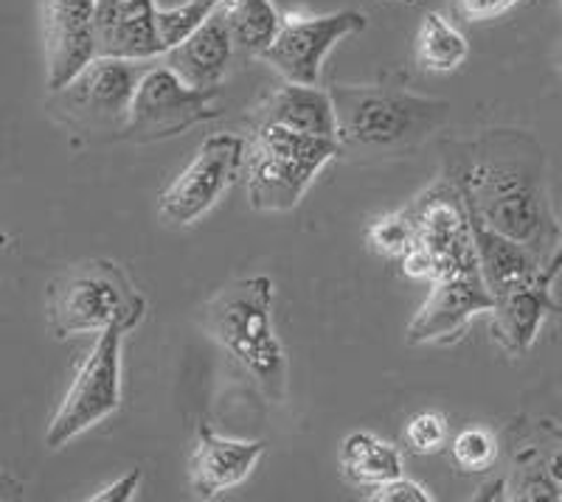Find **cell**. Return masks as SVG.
<instances>
[{"mask_svg": "<svg viewBox=\"0 0 562 502\" xmlns=\"http://www.w3.org/2000/svg\"><path fill=\"white\" fill-rule=\"evenodd\" d=\"M445 178L467 208L490 228L535 250L549 267L560 248L562 223L549 203L546 152L526 129H486L445 147Z\"/></svg>", "mask_w": 562, "mask_h": 502, "instance_id": "6da1fadb", "label": "cell"}, {"mask_svg": "<svg viewBox=\"0 0 562 502\" xmlns=\"http://www.w3.org/2000/svg\"><path fill=\"white\" fill-rule=\"evenodd\" d=\"M340 155L389 160L416 152L448 122L450 104L403 84H335Z\"/></svg>", "mask_w": 562, "mask_h": 502, "instance_id": "7a4b0ae2", "label": "cell"}, {"mask_svg": "<svg viewBox=\"0 0 562 502\" xmlns=\"http://www.w3.org/2000/svg\"><path fill=\"white\" fill-rule=\"evenodd\" d=\"M203 326L220 349L228 351L270 401L290 390L288 351L273 329V281L250 275L220 286L203 306Z\"/></svg>", "mask_w": 562, "mask_h": 502, "instance_id": "3957f363", "label": "cell"}, {"mask_svg": "<svg viewBox=\"0 0 562 502\" xmlns=\"http://www.w3.org/2000/svg\"><path fill=\"white\" fill-rule=\"evenodd\" d=\"M250 129L254 133L245 149V191L248 205L259 214L295 208L321 169L340 155L335 138H318L273 124Z\"/></svg>", "mask_w": 562, "mask_h": 502, "instance_id": "277c9868", "label": "cell"}, {"mask_svg": "<svg viewBox=\"0 0 562 502\" xmlns=\"http://www.w3.org/2000/svg\"><path fill=\"white\" fill-rule=\"evenodd\" d=\"M147 315V298L119 264L90 259L65 270L48 286V329L54 338L102 334L115 323L138 326Z\"/></svg>", "mask_w": 562, "mask_h": 502, "instance_id": "5b68a950", "label": "cell"}, {"mask_svg": "<svg viewBox=\"0 0 562 502\" xmlns=\"http://www.w3.org/2000/svg\"><path fill=\"white\" fill-rule=\"evenodd\" d=\"M133 326L115 323L99 334L97 345L70 381L63 404L45 430V446L63 449L68 441L88 433L122 404V345Z\"/></svg>", "mask_w": 562, "mask_h": 502, "instance_id": "8992f818", "label": "cell"}, {"mask_svg": "<svg viewBox=\"0 0 562 502\" xmlns=\"http://www.w3.org/2000/svg\"><path fill=\"white\" fill-rule=\"evenodd\" d=\"M144 70L133 59L97 57L77 79L54 90V115L79 133L122 135Z\"/></svg>", "mask_w": 562, "mask_h": 502, "instance_id": "52a82bcc", "label": "cell"}, {"mask_svg": "<svg viewBox=\"0 0 562 502\" xmlns=\"http://www.w3.org/2000/svg\"><path fill=\"white\" fill-rule=\"evenodd\" d=\"M217 93L220 88H192L169 65L147 68L135 90L122 138L135 140V144H155V140L189 133L198 124L214 122L220 118V110L214 104Z\"/></svg>", "mask_w": 562, "mask_h": 502, "instance_id": "ba28073f", "label": "cell"}, {"mask_svg": "<svg viewBox=\"0 0 562 502\" xmlns=\"http://www.w3.org/2000/svg\"><path fill=\"white\" fill-rule=\"evenodd\" d=\"M245 138L234 133L209 135L189 166L158 197L160 219L172 228H189L203 219L245 172Z\"/></svg>", "mask_w": 562, "mask_h": 502, "instance_id": "9c48e42d", "label": "cell"}, {"mask_svg": "<svg viewBox=\"0 0 562 502\" xmlns=\"http://www.w3.org/2000/svg\"><path fill=\"white\" fill-rule=\"evenodd\" d=\"M366 26L369 18L355 9L333 14H288L262 59L284 82L321 84V68L329 52L340 39L363 32Z\"/></svg>", "mask_w": 562, "mask_h": 502, "instance_id": "30bf717a", "label": "cell"}, {"mask_svg": "<svg viewBox=\"0 0 562 502\" xmlns=\"http://www.w3.org/2000/svg\"><path fill=\"white\" fill-rule=\"evenodd\" d=\"M99 0H40L45 48V84L48 90H63L97 59V23Z\"/></svg>", "mask_w": 562, "mask_h": 502, "instance_id": "8fae6325", "label": "cell"}, {"mask_svg": "<svg viewBox=\"0 0 562 502\" xmlns=\"http://www.w3.org/2000/svg\"><path fill=\"white\" fill-rule=\"evenodd\" d=\"M495 295L484 281L481 267L441 275L430 281V295L408 323V345L448 343L456 340L467 323L481 312H492Z\"/></svg>", "mask_w": 562, "mask_h": 502, "instance_id": "7c38bea8", "label": "cell"}, {"mask_svg": "<svg viewBox=\"0 0 562 502\" xmlns=\"http://www.w3.org/2000/svg\"><path fill=\"white\" fill-rule=\"evenodd\" d=\"M265 441H237L225 438L200 421L194 438L192 458H189V486L198 500H214L223 491L245 483L259 460L265 458Z\"/></svg>", "mask_w": 562, "mask_h": 502, "instance_id": "4fadbf2b", "label": "cell"}, {"mask_svg": "<svg viewBox=\"0 0 562 502\" xmlns=\"http://www.w3.org/2000/svg\"><path fill=\"white\" fill-rule=\"evenodd\" d=\"M158 3L155 0H99L97 57L144 62L164 54L158 37Z\"/></svg>", "mask_w": 562, "mask_h": 502, "instance_id": "5bb4252c", "label": "cell"}, {"mask_svg": "<svg viewBox=\"0 0 562 502\" xmlns=\"http://www.w3.org/2000/svg\"><path fill=\"white\" fill-rule=\"evenodd\" d=\"M549 278L526 281V284L509 286L495 295L492 306V338L498 340L501 349L512 356L529 354L537 343V334L543 329L546 318L560 312Z\"/></svg>", "mask_w": 562, "mask_h": 502, "instance_id": "9a60e30c", "label": "cell"}, {"mask_svg": "<svg viewBox=\"0 0 562 502\" xmlns=\"http://www.w3.org/2000/svg\"><path fill=\"white\" fill-rule=\"evenodd\" d=\"M248 122L250 127L273 124V127L338 140V115H335L333 90H324L321 84L284 82L265 102L256 104Z\"/></svg>", "mask_w": 562, "mask_h": 502, "instance_id": "2e32d148", "label": "cell"}, {"mask_svg": "<svg viewBox=\"0 0 562 502\" xmlns=\"http://www.w3.org/2000/svg\"><path fill=\"white\" fill-rule=\"evenodd\" d=\"M234 34L228 28L225 7L211 14L203 26L186 37L183 43L167 52V65L183 82L200 90H214L228 73L231 57H234Z\"/></svg>", "mask_w": 562, "mask_h": 502, "instance_id": "e0dca14e", "label": "cell"}, {"mask_svg": "<svg viewBox=\"0 0 562 502\" xmlns=\"http://www.w3.org/2000/svg\"><path fill=\"white\" fill-rule=\"evenodd\" d=\"M470 223H473V239L481 273H484V281L490 284L492 295L504 293L509 286L526 284V281L549 278L546 275V261L535 250H529L518 239H512V236L484 225L473 210H470Z\"/></svg>", "mask_w": 562, "mask_h": 502, "instance_id": "ac0fdd59", "label": "cell"}, {"mask_svg": "<svg viewBox=\"0 0 562 502\" xmlns=\"http://www.w3.org/2000/svg\"><path fill=\"white\" fill-rule=\"evenodd\" d=\"M340 469L355 486L378 489L403 475V452L374 433H351L340 449Z\"/></svg>", "mask_w": 562, "mask_h": 502, "instance_id": "d6986e66", "label": "cell"}, {"mask_svg": "<svg viewBox=\"0 0 562 502\" xmlns=\"http://www.w3.org/2000/svg\"><path fill=\"white\" fill-rule=\"evenodd\" d=\"M467 57L470 43L464 34L439 12H428L416 34V62L434 73H453L467 62Z\"/></svg>", "mask_w": 562, "mask_h": 502, "instance_id": "ffe728a7", "label": "cell"}, {"mask_svg": "<svg viewBox=\"0 0 562 502\" xmlns=\"http://www.w3.org/2000/svg\"><path fill=\"white\" fill-rule=\"evenodd\" d=\"M225 18L239 52L262 57L273 45L284 14H279L273 0H231L225 3Z\"/></svg>", "mask_w": 562, "mask_h": 502, "instance_id": "44dd1931", "label": "cell"}, {"mask_svg": "<svg viewBox=\"0 0 562 502\" xmlns=\"http://www.w3.org/2000/svg\"><path fill=\"white\" fill-rule=\"evenodd\" d=\"M554 449V446H551ZM551 449L540 444H526L524 449L515 452V466L512 477L506 480L512 491V500H531V502H557L562 500V489L551 477Z\"/></svg>", "mask_w": 562, "mask_h": 502, "instance_id": "7402d4cb", "label": "cell"}, {"mask_svg": "<svg viewBox=\"0 0 562 502\" xmlns=\"http://www.w3.org/2000/svg\"><path fill=\"white\" fill-rule=\"evenodd\" d=\"M366 239H369V248L378 255H383V259L403 261L416 248V239H419L414 210L405 205V208L394 210V214L374 219L369 230H366Z\"/></svg>", "mask_w": 562, "mask_h": 502, "instance_id": "603a6c76", "label": "cell"}, {"mask_svg": "<svg viewBox=\"0 0 562 502\" xmlns=\"http://www.w3.org/2000/svg\"><path fill=\"white\" fill-rule=\"evenodd\" d=\"M225 7V0H186L180 7L160 9L158 7V37L164 45V54L172 52L175 45L183 43L186 37H192L205 20L214 12Z\"/></svg>", "mask_w": 562, "mask_h": 502, "instance_id": "cb8c5ba5", "label": "cell"}, {"mask_svg": "<svg viewBox=\"0 0 562 502\" xmlns=\"http://www.w3.org/2000/svg\"><path fill=\"white\" fill-rule=\"evenodd\" d=\"M453 460L461 471H486L498 458V441L484 426H467L450 444Z\"/></svg>", "mask_w": 562, "mask_h": 502, "instance_id": "d4e9b609", "label": "cell"}, {"mask_svg": "<svg viewBox=\"0 0 562 502\" xmlns=\"http://www.w3.org/2000/svg\"><path fill=\"white\" fill-rule=\"evenodd\" d=\"M450 424L439 410H422L405 424V444L414 455H436L448 446Z\"/></svg>", "mask_w": 562, "mask_h": 502, "instance_id": "484cf974", "label": "cell"}, {"mask_svg": "<svg viewBox=\"0 0 562 502\" xmlns=\"http://www.w3.org/2000/svg\"><path fill=\"white\" fill-rule=\"evenodd\" d=\"M369 500L374 502H434L436 497L430 494L428 489L422 483H416V480H411V477L400 475L394 477V480H389V483L378 486V489L371 491Z\"/></svg>", "mask_w": 562, "mask_h": 502, "instance_id": "4316f807", "label": "cell"}, {"mask_svg": "<svg viewBox=\"0 0 562 502\" xmlns=\"http://www.w3.org/2000/svg\"><path fill=\"white\" fill-rule=\"evenodd\" d=\"M520 0H456V9L470 23H484V20H495L512 7H518Z\"/></svg>", "mask_w": 562, "mask_h": 502, "instance_id": "83f0119b", "label": "cell"}, {"mask_svg": "<svg viewBox=\"0 0 562 502\" xmlns=\"http://www.w3.org/2000/svg\"><path fill=\"white\" fill-rule=\"evenodd\" d=\"M138 486H140V469H133V471H127L124 477H119L115 483L104 486V489L97 491V494H90L88 500H93V502H127V500H133L135 491H138Z\"/></svg>", "mask_w": 562, "mask_h": 502, "instance_id": "f1b7e54d", "label": "cell"}, {"mask_svg": "<svg viewBox=\"0 0 562 502\" xmlns=\"http://www.w3.org/2000/svg\"><path fill=\"white\" fill-rule=\"evenodd\" d=\"M560 223H562V219H560ZM560 273H562V239H560V248H557L554 255H551L549 267H546V275H549L551 281H554Z\"/></svg>", "mask_w": 562, "mask_h": 502, "instance_id": "f546056e", "label": "cell"}, {"mask_svg": "<svg viewBox=\"0 0 562 502\" xmlns=\"http://www.w3.org/2000/svg\"><path fill=\"white\" fill-rule=\"evenodd\" d=\"M560 70H562V57H560Z\"/></svg>", "mask_w": 562, "mask_h": 502, "instance_id": "4dcf8cb0", "label": "cell"}, {"mask_svg": "<svg viewBox=\"0 0 562 502\" xmlns=\"http://www.w3.org/2000/svg\"><path fill=\"white\" fill-rule=\"evenodd\" d=\"M560 9H562V0H560Z\"/></svg>", "mask_w": 562, "mask_h": 502, "instance_id": "1f68e13d", "label": "cell"}, {"mask_svg": "<svg viewBox=\"0 0 562 502\" xmlns=\"http://www.w3.org/2000/svg\"><path fill=\"white\" fill-rule=\"evenodd\" d=\"M225 3H231V0H225Z\"/></svg>", "mask_w": 562, "mask_h": 502, "instance_id": "d6a6232c", "label": "cell"}]
</instances>
